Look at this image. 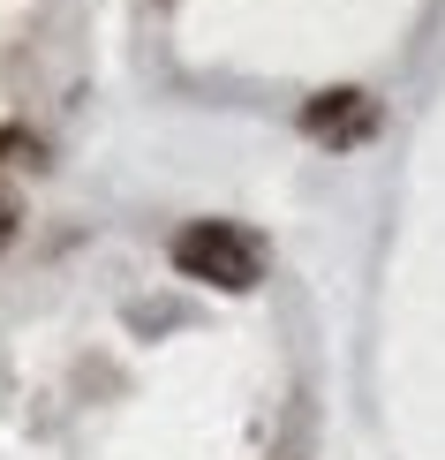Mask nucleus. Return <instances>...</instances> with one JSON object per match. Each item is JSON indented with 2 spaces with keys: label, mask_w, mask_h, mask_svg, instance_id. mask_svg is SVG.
<instances>
[{
  "label": "nucleus",
  "mask_w": 445,
  "mask_h": 460,
  "mask_svg": "<svg viewBox=\"0 0 445 460\" xmlns=\"http://www.w3.org/2000/svg\"><path fill=\"white\" fill-rule=\"evenodd\" d=\"M174 264H182L189 279L219 287V295H249V287L264 279V242L249 234L235 219H197L174 234Z\"/></svg>",
  "instance_id": "obj_1"
},
{
  "label": "nucleus",
  "mask_w": 445,
  "mask_h": 460,
  "mask_svg": "<svg viewBox=\"0 0 445 460\" xmlns=\"http://www.w3.org/2000/svg\"><path fill=\"white\" fill-rule=\"evenodd\" d=\"M8 234H15V204L0 197V249H8Z\"/></svg>",
  "instance_id": "obj_3"
},
{
  "label": "nucleus",
  "mask_w": 445,
  "mask_h": 460,
  "mask_svg": "<svg viewBox=\"0 0 445 460\" xmlns=\"http://www.w3.org/2000/svg\"><path fill=\"white\" fill-rule=\"evenodd\" d=\"M302 128H309L317 144L347 151V144H362V137L378 128V99H362V91H325V99L302 106Z\"/></svg>",
  "instance_id": "obj_2"
}]
</instances>
